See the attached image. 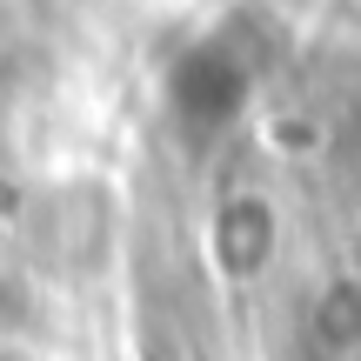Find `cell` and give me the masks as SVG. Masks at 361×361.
<instances>
[{"instance_id":"4","label":"cell","mask_w":361,"mask_h":361,"mask_svg":"<svg viewBox=\"0 0 361 361\" xmlns=\"http://www.w3.org/2000/svg\"><path fill=\"white\" fill-rule=\"evenodd\" d=\"M308 361H361V288L335 281L308 308Z\"/></svg>"},{"instance_id":"7","label":"cell","mask_w":361,"mask_h":361,"mask_svg":"<svg viewBox=\"0 0 361 361\" xmlns=\"http://www.w3.org/2000/svg\"><path fill=\"white\" fill-rule=\"evenodd\" d=\"M0 361H20V355H0Z\"/></svg>"},{"instance_id":"6","label":"cell","mask_w":361,"mask_h":361,"mask_svg":"<svg viewBox=\"0 0 361 361\" xmlns=\"http://www.w3.org/2000/svg\"><path fill=\"white\" fill-rule=\"evenodd\" d=\"M27 67H34V47H27V27L13 20L7 7H0V94H13L27 80Z\"/></svg>"},{"instance_id":"5","label":"cell","mask_w":361,"mask_h":361,"mask_svg":"<svg viewBox=\"0 0 361 361\" xmlns=\"http://www.w3.org/2000/svg\"><path fill=\"white\" fill-rule=\"evenodd\" d=\"M268 234H274V221H268V207H261V194H234V201L221 207V221H214V247H221V261H228L234 274L261 268Z\"/></svg>"},{"instance_id":"1","label":"cell","mask_w":361,"mask_h":361,"mask_svg":"<svg viewBox=\"0 0 361 361\" xmlns=\"http://www.w3.org/2000/svg\"><path fill=\"white\" fill-rule=\"evenodd\" d=\"M268 34H274L268 20L255 27V13H234L221 34H207L201 47L180 54V67L168 74V101H174L180 128H188L194 141H214V134L247 107V87H255V74L274 54Z\"/></svg>"},{"instance_id":"2","label":"cell","mask_w":361,"mask_h":361,"mask_svg":"<svg viewBox=\"0 0 361 361\" xmlns=\"http://www.w3.org/2000/svg\"><path fill=\"white\" fill-rule=\"evenodd\" d=\"M107 234H114V207H107V194H94V188L34 194V201H27V221H20L27 255H34L47 274H61V281L101 268Z\"/></svg>"},{"instance_id":"3","label":"cell","mask_w":361,"mask_h":361,"mask_svg":"<svg viewBox=\"0 0 361 361\" xmlns=\"http://www.w3.org/2000/svg\"><path fill=\"white\" fill-rule=\"evenodd\" d=\"M194 301L201 295H147L141 301V361H214Z\"/></svg>"}]
</instances>
